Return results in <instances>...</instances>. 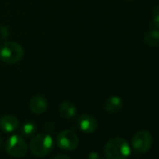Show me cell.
<instances>
[{
	"label": "cell",
	"instance_id": "6da1fadb",
	"mask_svg": "<svg viewBox=\"0 0 159 159\" xmlns=\"http://www.w3.org/2000/svg\"><path fill=\"white\" fill-rule=\"evenodd\" d=\"M104 153L107 159H126L130 154V146L124 138L115 137L106 143Z\"/></svg>",
	"mask_w": 159,
	"mask_h": 159
},
{
	"label": "cell",
	"instance_id": "277c9868",
	"mask_svg": "<svg viewBox=\"0 0 159 159\" xmlns=\"http://www.w3.org/2000/svg\"><path fill=\"white\" fill-rule=\"evenodd\" d=\"M27 144L20 135L11 136L6 142V151L12 157H23L27 152Z\"/></svg>",
	"mask_w": 159,
	"mask_h": 159
},
{
	"label": "cell",
	"instance_id": "52a82bcc",
	"mask_svg": "<svg viewBox=\"0 0 159 159\" xmlns=\"http://www.w3.org/2000/svg\"><path fill=\"white\" fill-rule=\"evenodd\" d=\"M77 125L85 133H93L98 128V122L96 118L90 114H82L77 120Z\"/></svg>",
	"mask_w": 159,
	"mask_h": 159
},
{
	"label": "cell",
	"instance_id": "7c38bea8",
	"mask_svg": "<svg viewBox=\"0 0 159 159\" xmlns=\"http://www.w3.org/2000/svg\"><path fill=\"white\" fill-rule=\"evenodd\" d=\"M145 42L151 47H159V31L152 29L145 35Z\"/></svg>",
	"mask_w": 159,
	"mask_h": 159
},
{
	"label": "cell",
	"instance_id": "e0dca14e",
	"mask_svg": "<svg viewBox=\"0 0 159 159\" xmlns=\"http://www.w3.org/2000/svg\"><path fill=\"white\" fill-rule=\"evenodd\" d=\"M2 142H3V138H2V136H1V135H0V149H1Z\"/></svg>",
	"mask_w": 159,
	"mask_h": 159
},
{
	"label": "cell",
	"instance_id": "3957f363",
	"mask_svg": "<svg viewBox=\"0 0 159 159\" xmlns=\"http://www.w3.org/2000/svg\"><path fill=\"white\" fill-rule=\"evenodd\" d=\"M24 48L14 41H7L0 46V60L6 64H15L24 57Z\"/></svg>",
	"mask_w": 159,
	"mask_h": 159
},
{
	"label": "cell",
	"instance_id": "9c48e42d",
	"mask_svg": "<svg viewBox=\"0 0 159 159\" xmlns=\"http://www.w3.org/2000/svg\"><path fill=\"white\" fill-rule=\"evenodd\" d=\"M19 120L13 115H4L0 118V129L6 133H11L19 127Z\"/></svg>",
	"mask_w": 159,
	"mask_h": 159
},
{
	"label": "cell",
	"instance_id": "2e32d148",
	"mask_svg": "<svg viewBox=\"0 0 159 159\" xmlns=\"http://www.w3.org/2000/svg\"><path fill=\"white\" fill-rule=\"evenodd\" d=\"M52 159H71V158H70L68 155L62 153V154H57V155H55Z\"/></svg>",
	"mask_w": 159,
	"mask_h": 159
},
{
	"label": "cell",
	"instance_id": "9a60e30c",
	"mask_svg": "<svg viewBox=\"0 0 159 159\" xmlns=\"http://www.w3.org/2000/svg\"><path fill=\"white\" fill-rule=\"evenodd\" d=\"M87 159H102V158H101V156H100L98 152H91L88 154Z\"/></svg>",
	"mask_w": 159,
	"mask_h": 159
},
{
	"label": "cell",
	"instance_id": "30bf717a",
	"mask_svg": "<svg viewBox=\"0 0 159 159\" xmlns=\"http://www.w3.org/2000/svg\"><path fill=\"white\" fill-rule=\"evenodd\" d=\"M123 107V100L118 96H111L108 98L104 103V110L111 114L118 112Z\"/></svg>",
	"mask_w": 159,
	"mask_h": 159
},
{
	"label": "cell",
	"instance_id": "7a4b0ae2",
	"mask_svg": "<svg viewBox=\"0 0 159 159\" xmlns=\"http://www.w3.org/2000/svg\"><path fill=\"white\" fill-rule=\"evenodd\" d=\"M29 148L35 156L44 157L52 151L53 139L52 136L47 133H39L33 137L30 141Z\"/></svg>",
	"mask_w": 159,
	"mask_h": 159
},
{
	"label": "cell",
	"instance_id": "ba28073f",
	"mask_svg": "<svg viewBox=\"0 0 159 159\" xmlns=\"http://www.w3.org/2000/svg\"><path fill=\"white\" fill-rule=\"evenodd\" d=\"M29 108L32 112L35 114H42L47 111L48 108V101L42 96H35L30 99Z\"/></svg>",
	"mask_w": 159,
	"mask_h": 159
},
{
	"label": "cell",
	"instance_id": "4fadbf2b",
	"mask_svg": "<svg viewBox=\"0 0 159 159\" xmlns=\"http://www.w3.org/2000/svg\"><path fill=\"white\" fill-rule=\"evenodd\" d=\"M37 130V125L34 122H26L22 127V133L25 137H31L35 134Z\"/></svg>",
	"mask_w": 159,
	"mask_h": 159
},
{
	"label": "cell",
	"instance_id": "5b68a950",
	"mask_svg": "<svg viewBox=\"0 0 159 159\" xmlns=\"http://www.w3.org/2000/svg\"><path fill=\"white\" fill-rule=\"evenodd\" d=\"M56 141L58 146L64 151H73L79 145L78 135L68 129L59 132L56 137Z\"/></svg>",
	"mask_w": 159,
	"mask_h": 159
},
{
	"label": "cell",
	"instance_id": "8992f818",
	"mask_svg": "<svg viewBox=\"0 0 159 159\" xmlns=\"http://www.w3.org/2000/svg\"><path fill=\"white\" fill-rule=\"evenodd\" d=\"M152 144V136L147 130H139L132 138V146L139 152H146Z\"/></svg>",
	"mask_w": 159,
	"mask_h": 159
},
{
	"label": "cell",
	"instance_id": "8fae6325",
	"mask_svg": "<svg viewBox=\"0 0 159 159\" xmlns=\"http://www.w3.org/2000/svg\"><path fill=\"white\" fill-rule=\"evenodd\" d=\"M59 112L63 118L72 119L77 113V108L72 102L65 100L59 106Z\"/></svg>",
	"mask_w": 159,
	"mask_h": 159
},
{
	"label": "cell",
	"instance_id": "5bb4252c",
	"mask_svg": "<svg viewBox=\"0 0 159 159\" xmlns=\"http://www.w3.org/2000/svg\"><path fill=\"white\" fill-rule=\"evenodd\" d=\"M152 26L154 27V29L159 31V13L154 14L153 18H152Z\"/></svg>",
	"mask_w": 159,
	"mask_h": 159
}]
</instances>
